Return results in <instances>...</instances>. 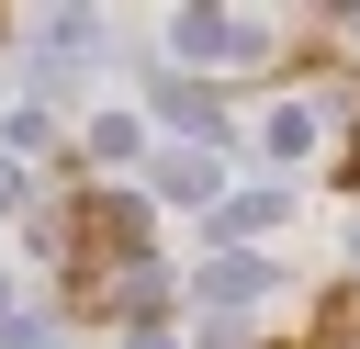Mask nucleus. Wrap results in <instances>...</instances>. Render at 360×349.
Here are the masks:
<instances>
[{
    "label": "nucleus",
    "instance_id": "obj_1",
    "mask_svg": "<svg viewBox=\"0 0 360 349\" xmlns=\"http://www.w3.org/2000/svg\"><path fill=\"white\" fill-rule=\"evenodd\" d=\"M158 191H169V203H202V191H214V158H158Z\"/></svg>",
    "mask_w": 360,
    "mask_h": 349
},
{
    "label": "nucleus",
    "instance_id": "obj_2",
    "mask_svg": "<svg viewBox=\"0 0 360 349\" xmlns=\"http://www.w3.org/2000/svg\"><path fill=\"white\" fill-rule=\"evenodd\" d=\"M259 281H270V270H259V259H214V270H202V293H214V304H248V293H259Z\"/></svg>",
    "mask_w": 360,
    "mask_h": 349
},
{
    "label": "nucleus",
    "instance_id": "obj_3",
    "mask_svg": "<svg viewBox=\"0 0 360 349\" xmlns=\"http://www.w3.org/2000/svg\"><path fill=\"white\" fill-rule=\"evenodd\" d=\"M0 349H45V326H11V338H0Z\"/></svg>",
    "mask_w": 360,
    "mask_h": 349
}]
</instances>
